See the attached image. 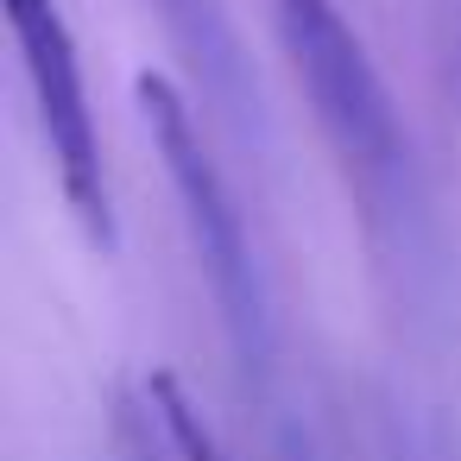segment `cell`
I'll list each match as a JSON object with an SVG mask.
<instances>
[{"label":"cell","instance_id":"1","mask_svg":"<svg viewBox=\"0 0 461 461\" xmlns=\"http://www.w3.org/2000/svg\"><path fill=\"white\" fill-rule=\"evenodd\" d=\"M272 7V32L278 51L329 140V152L341 158L360 209L398 215L411 209V133L398 121V102L379 77V64L366 58V39L348 26L341 0H266Z\"/></svg>","mask_w":461,"mask_h":461},{"label":"cell","instance_id":"2","mask_svg":"<svg viewBox=\"0 0 461 461\" xmlns=\"http://www.w3.org/2000/svg\"><path fill=\"white\" fill-rule=\"evenodd\" d=\"M140 95V121L152 133V152L171 177V196L184 209V228H190V247H196V266L221 303V322H228V341L240 348V360H266L272 348V310H266V285H259V259H253V240H247V215L234 209V190L203 140V121L190 108V95L146 70L133 83Z\"/></svg>","mask_w":461,"mask_h":461},{"label":"cell","instance_id":"3","mask_svg":"<svg viewBox=\"0 0 461 461\" xmlns=\"http://www.w3.org/2000/svg\"><path fill=\"white\" fill-rule=\"evenodd\" d=\"M0 7H7V32H14L26 89H32V108H39V133H45L51 165H58V190H64L70 215L83 221L89 247L114 253V190H108L102 127L89 108L70 20L58 0H0Z\"/></svg>","mask_w":461,"mask_h":461},{"label":"cell","instance_id":"4","mask_svg":"<svg viewBox=\"0 0 461 461\" xmlns=\"http://www.w3.org/2000/svg\"><path fill=\"white\" fill-rule=\"evenodd\" d=\"M158 20L171 26V39L184 45V58L196 64L203 77V95L228 114L234 133H247V108H253V89H247V64H240V45H234V26L221 14V0H152Z\"/></svg>","mask_w":461,"mask_h":461},{"label":"cell","instance_id":"5","mask_svg":"<svg viewBox=\"0 0 461 461\" xmlns=\"http://www.w3.org/2000/svg\"><path fill=\"white\" fill-rule=\"evenodd\" d=\"M108 448H114V461H177V448H171V429H165V417H158L152 385H140V392H114Z\"/></svg>","mask_w":461,"mask_h":461},{"label":"cell","instance_id":"6","mask_svg":"<svg viewBox=\"0 0 461 461\" xmlns=\"http://www.w3.org/2000/svg\"><path fill=\"white\" fill-rule=\"evenodd\" d=\"M146 385H152V398H158V417H165V429H171L177 461H228V455H221V442H215V429H209V417H203V411H196V398L184 392V379L152 373Z\"/></svg>","mask_w":461,"mask_h":461}]
</instances>
